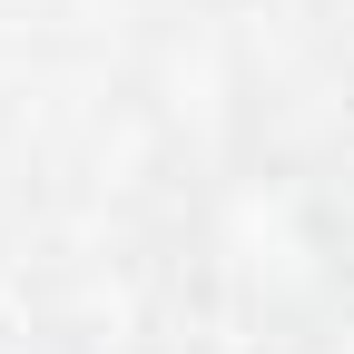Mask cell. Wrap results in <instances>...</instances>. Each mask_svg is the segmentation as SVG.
Returning <instances> with one entry per match:
<instances>
[{
  "label": "cell",
  "mask_w": 354,
  "mask_h": 354,
  "mask_svg": "<svg viewBox=\"0 0 354 354\" xmlns=\"http://www.w3.org/2000/svg\"><path fill=\"white\" fill-rule=\"evenodd\" d=\"M325 50H335V79L354 88V0H325Z\"/></svg>",
  "instance_id": "obj_2"
},
{
  "label": "cell",
  "mask_w": 354,
  "mask_h": 354,
  "mask_svg": "<svg viewBox=\"0 0 354 354\" xmlns=\"http://www.w3.org/2000/svg\"><path fill=\"white\" fill-rule=\"evenodd\" d=\"M315 227H325V295L354 315V177L344 187H315Z\"/></svg>",
  "instance_id": "obj_1"
}]
</instances>
